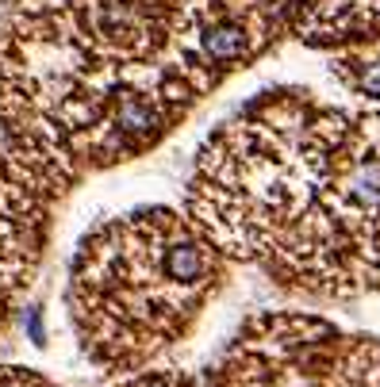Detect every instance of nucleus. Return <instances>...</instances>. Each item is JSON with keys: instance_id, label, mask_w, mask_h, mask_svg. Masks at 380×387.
I'll list each match as a JSON object with an SVG mask.
<instances>
[{"instance_id": "nucleus-1", "label": "nucleus", "mask_w": 380, "mask_h": 387, "mask_svg": "<svg viewBox=\"0 0 380 387\" xmlns=\"http://www.w3.org/2000/svg\"><path fill=\"white\" fill-rule=\"evenodd\" d=\"M223 261L189 215L146 207L96 226L69 264V322L81 349L135 372L181 341L223 284Z\"/></svg>"}, {"instance_id": "nucleus-2", "label": "nucleus", "mask_w": 380, "mask_h": 387, "mask_svg": "<svg viewBox=\"0 0 380 387\" xmlns=\"http://www.w3.org/2000/svg\"><path fill=\"white\" fill-rule=\"evenodd\" d=\"M338 119L288 96L215 131L192 173L189 219L223 257L265 264L311 207Z\"/></svg>"}, {"instance_id": "nucleus-3", "label": "nucleus", "mask_w": 380, "mask_h": 387, "mask_svg": "<svg viewBox=\"0 0 380 387\" xmlns=\"http://www.w3.org/2000/svg\"><path fill=\"white\" fill-rule=\"evenodd\" d=\"M331 387H380V341H342Z\"/></svg>"}, {"instance_id": "nucleus-4", "label": "nucleus", "mask_w": 380, "mask_h": 387, "mask_svg": "<svg viewBox=\"0 0 380 387\" xmlns=\"http://www.w3.org/2000/svg\"><path fill=\"white\" fill-rule=\"evenodd\" d=\"M338 73L357 104L369 107V116H380V50L357 54V58H342Z\"/></svg>"}, {"instance_id": "nucleus-5", "label": "nucleus", "mask_w": 380, "mask_h": 387, "mask_svg": "<svg viewBox=\"0 0 380 387\" xmlns=\"http://www.w3.org/2000/svg\"><path fill=\"white\" fill-rule=\"evenodd\" d=\"M0 387H54L46 376L31 368H12V364H0Z\"/></svg>"}]
</instances>
